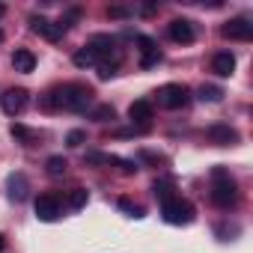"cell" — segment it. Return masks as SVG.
Listing matches in <instances>:
<instances>
[{
    "mask_svg": "<svg viewBox=\"0 0 253 253\" xmlns=\"http://www.w3.org/2000/svg\"><path fill=\"white\" fill-rule=\"evenodd\" d=\"M92 89L86 84H66V86H57L51 89L45 98H42V107L48 110H72V113H84L89 104H92Z\"/></svg>",
    "mask_w": 253,
    "mask_h": 253,
    "instance_id": "cell-1",
    "label": "cell"
},
{
    "mask_svg": "<svg viewBox=\"0 0 253 253\" xmlns=\"http://www.w3.org/2000/svg\"><path fill=\"white\" fill-rule=\"evenodd\" d=\"M211 203L217 209H232L238 203V188H235L232 176L223 167H214L211 170Z\"/></svg>",
    "mask_w": 253,
    "mask_h": 253,
    "instance_id": "cell-2",
    "label": "cell"
},
{
    "mask_svg": "<svg viewBox=\"0 0 253 253\" xmlns=\"http://www.w3.org/2000/svg\"><path fill=\"white\" fill-rule=\"evenodd\" d=\"M155 98H158V107H164V110H179V107H185V104L191 101V89H188L185 84H167V86H161V89L155 92Z\"/></svg>",
    "mask_w": 253,
    "mask_h": 253,
    "instance_id": "cell-3",
    "label": "cell"
},
{
    "mask_svg": "<svg viewBox=\"0 0 253 253\" xmlns=\"http://www.w3.org/2000/svg\"><path fill=\"white\" fill-rule=\"evenodd\" d=\"M161 214H164L167 223H173V226H185V223L194 220V206H191L188 200H182V197H173V200L161 203Z\"/></svg>",
    "mask_w": 253,
    "mask_h": 253,
    "instance_id": "cell-4",
    "label": "cell"
},
{
    "mask_svg": "<svg viewBox=\"0 0 253 253\" xmlns=\"http://www.w3.org/2000/svg\"><path fill=\"white\" fill-rule=\"evenodd\" d=\"M89 51H92V57H95V63L101 66V63H119V51H116V39H110V36H92L89 39V45H86Z\"/></svg>",
    "mask_w": 253,
    "mask_h": 253,
    "instance_id": "cell-5",
    "label": "cell"
},
{
    "mask_svg": "<svg viewBox=\"0 0 253 253\" xmlns=\"http://www.w3.org/2000/svg\"><path fill=\"white\" fill-rule=\"evenodd\" d=\"M27 101H30V95H27V89H21V86L6 89L3 95H0V107H3L6 116H18V113L27 107Z\"/></svg>",
    "mask_w": 253,
    "mask_h": 253,
    "instance_id": "cell-6",
    "label": "cell"
},
{
    "mask_svg": "<svg viewBox=\"0 0 253 253\" xmlns=\"http://www.w3.org/2000/svg\"><path fill=\"white\" fill-rule=\"evenodd\" d=\"M60 214H63V203H60L54 194H42V197L36 200V217H39V220L51 223V220H57Z\"/></svg>",
    "mask_w": 253,
    "mask_h": 253,
    "instance_id": "cell-7",
    "label": "cell"
},
{
    "mask_svg": "<svg viewBox=\"0 0 253 253\" xmlns=\"http://www.w3.org/2000/svg\"><path fill=\"white\" fill-rule=\"evenodd\" d=\"M220 33H223L226 39H232V42H250V39H253V24H250L247 18H232V21L223 24Z\"/></svg>",
    "mask_w": 253,
    "mask_h": 253,
    "instance_id": "cell-8",
    "label": "cell"
},
{
    "mask_svg": "<svg viewBox=\"0 0 253 253\" xmlns=\"http://www.w3.org/2000/svg\"><path fill=\"white\" fill-rule=\"evenodd\" d=\"M167 33H170V39L179 42V45H188V42H194V36H197L194 21H188V18H173V21L167 24Z\"/></svg>",
    "mask_w": 253,
    "mask_h": 253,
    "instance_id": "cell-9",
    "label": "cell"
},
{
    "mask_svg": "<svg viewBox=\"0 0 253 253\" xmlns=\"http://www.w3.org/2000/svg\"><path fill=\"white\" fill-rule=\"evenodd\" d=\"M137 45H140V69H152L161 63V51L152 36H137Z\"/></svg>",
    "mask_w": 253,
    "mask_h": 253,
    "instance_id": "cell-10",
    "label": "cell"
},
{
    "mask_svg": "<svg viewBox=\"0 0 253 253\" xmlns=\"http://www.w3.org/2000/svg\"><path fill=\"white\" fill-rule=\"evenodd\" d=\"M206 137H209L214 146H232V143H238V131L229 128V125H223V122L209 125V128H206Z\"/></svg>",
    "mask_w": 253,
    "mask_h": 253,
    "instance_id": "cell-11",
    "label": "cell"
},
{
    "mask_svg": "<svg viewBox=\"0 0 253 253\" xmlns=\"http://www.w3.org/2000/svg\"><path fill=\"white\" fill-rule=\"evenodd\" d=\"M30 30L39 33V36H45L48 42H60L63 39V27L54 24V21H48V18H42V15H33L30 18Z\"/></svg>",
    "mask_w": 253,
    "mask_h": 253,
    "instance_id": "cell-12",
    "label": "cell"
},
{
    "mask_svg": "<svg viewBox=\"0 0 253 253\" xmlns=\"http://www.w3.org/2000/svg\"><path fill=\"white\" fill-rule=\"evenodd\" d=\"M152 104L146 101V98H140V101H134L131 107H128V119L137 125V128H149V122H152Z\"/></svg>",
    "mask_w": 253,
    "mask_h": 253,
    "instance_id": "cell-13",
    "label": "cell"
},
{
    "mask_svg": "<svg viewBox=\"0 0 253 253\" xmlns=\"http://www.w3.org/2000/svg\"><path fill=\"white\" fill-rule=\"evenodd\" d=\"M211 72H214L217 78H229V75L235 72V57H232V51H217V54L211 57Z\"/></svg>",
    "mask_w": 253,
    "mask_h": 253,
    "instance_id": "cell-14",
    "label": "cell"
},
{
    "mask_svg": "<svg viewBox=\"0 0 253 253\" xmlns=\"http://www.w3.org/2000/svg\"><path fill=\"white\" fill-rule=\"evenodd\" d=\"M27 194H30V182H27V176H24V173H12V176H9V200L24 203Z\"/></svg>",
    "mask_w": 253,
    "mask_h": 253,
    "instance_id": "cell-15",
    "label": "cell"
},
{
    "mask_svg": "<svg viewBox=\"0 0 253 253\" xmlns=\"http://www.w3.org/2000/svg\"><path fill=\"white\" fill-rule=\"evenodd\" d=\"M12 66H15V72H33L36 69V54L33 51H27V48H18L15 54H12Z\"/></svg>",
    "mask_w": 253,
    "mask_h": 253,
    "instance_id": "cell-16",
    "label": "cell"
},
{
    "mask_svg": "<svg viewBox=\"0 0 253 253\" xmlns=\"http://www.w3.org/2000/svg\"><path fill=\"white\" fill-rule=\"evenodd\" d=\"M152 194L161 200V203H167V200H173L176 194H173V182L170 179H158L155 185H152Z\"/></svg>",
    "mask_w": 253,
    "mask_h": 253,
    "instance_id": "cell-17",
    "label": "cell"
},
{
    "mask_svg": "<svg viewBox=\"0 0 253 253\" xmlns=\"http://www.w3.org/2000/svg\"><path fill=\"white\" fill-rule=\"evenodd\" d=\"M72 60H75V66H78V69H89V66H98V63H95V57H92V51H89L86 45H84V48H78Z\"/></svg>",
    "mask_w": 253,
    "mask_h": 253,
    "instance_id": "cell-18",
    "label": "cell"
},
{
    "mask_svg": "<svg viewBox=\"0 0 253 253\" xmlns=\"http://www.w3.org/2000/svg\"><path fill=\"white\" fill-rule=\"evenodd\" d=\"M66 167H69V161H66L63 155H51V158L45 161V170H48V176H63V173H66Z\"/></svg>",
    "mask_w": 253,
    "mask_h": 253,
    "instance_id": "cell-19",
    "label": "cell"
},
{
    "mask_svg": "<svg viewBox=\"0 0 253 253\" xmlns=\"http://www.w3.org/2000/svg\"><path fill=\"white\" fill-rule=\"evenodd\" d=\"M86 200H89L86 191H84V188H75V191H69V200H66V203H69L72 211H81V209L86 206Z\"/></svg>",
    "mask_w": 253,
    "mask_h": 253,
    "instance_id": "cell-20",
    "label": "cell"
},
{
    "mask_svg": "<svg viewBox=\"0 0 253 253\" xmlns=\"http://www.w3.org/2000/svg\"><path fill=\"white\" fill-rule=\"evenodd\" d=\"M12 137H18L24 146H33V143L39 140V134H36V131H30V128H24V125H12Z\"/></svg>",
    "mask_w": 253,
    "mask_h": 253,
    "instance_id": "cell-21",
    "label": "cell"
},
{
    "mask_svg": "<svg viewBox=\"0 0 253 253\" xmlns=\"http://www.w3.org/2000/svg\"><path fill=\"white\" fill-rule=\"evenodd\" d=\"M197 95H200V101H220L223 98V89L220 86H200Z\"/></svg>",
    "mask_w": 253,
    "mask_h": 253,
    "instance_id": "cell-22",
    "label": "cell"
},
{
    "mask_svg": "<svg viewBox=\"0 0 253 253\" xmlns=\"http://www.w3.org/2000/svg\"><path fill=\"white\" fill-rule=\"evenodd\" d=\"M89 116H92L95 122H107V119H113V116H116V110H113L110 104H98V107H95Z\"/></svg>",
    "mask_w": 253,
    "mask_h": 253,
    "instance_id": "cell-23",
    "label": "cell"
},
{
    "mask_svg": "<svg viewBox=\"0 0 253 253\" xmlns=\"http://www.w3.org/2000/svg\"><path fill=\"white\" fill-rule=\"evenodd\" d=\"M119 209H122V211H128L131 217H143V209H140L137 203H131L128 197H122V200H119Z\"/></svg>",
    "mask_w": 253,
    "mask_h": 253,
    "instance_id": "cell-24",
    "label": "cell"
},
{
    "mask_svg": "<svg viewBox=\"0 0 253 253\" xmlns=\"http://www.w3.org/2000/svg\"><path fill=\"white\" fill-rule=\"evenodd\" d=\"M84 140H86V131H84V128H75V131H69V137H66V146H72V149H75V146H81Z\"/></svg>",
    "mask_w": 253,
    "mask_h": 253,
    "instance_id": "cell-25",
    "label": "cell"
},
{
    "mask_svg": "<svg viewBox=\"0 0 253 253\" xmlns=\"http://www.w3.org/2000/svg\"><path fill=\"white\" fill-rule=\"evenodd\" d=\"M116 69H119V63H101V66H98V78H101V81H107V78H113V75H116Z\"/></svg>",
    "mask_w": 253,
    "mask_h": 253,
    "instance_id": "cell-26",
    "label": "cell"
},
{
    "mask_svg": "<svg viewBox=\"0 0 253 253\" xmlns=\"http://www.w3.org/2000/svg\"><path fill=\"white\" fill-rule=\"evenodd\" d=\"M107 15H110V18H128V15H131V9H128V6H110V9H107Z\"/></svg>",
    "mask_w": 253,
    "mask_h": 253,
    "instance_id": "cell-27",
    "label": "cell"
},
{
    "mask_svg": "<svg viewBox=\"0 0 253 253\" xmlns=\"http://www.w3.org/2000/svg\"><path fill=\"white\" fill-rule=\"evenodd\" d=\"M140 158H143V161H152V164L164 161V158H161V155H155V152H140Z\"/></svg>",
    "mask_w": 253,
    "mask_h": 253,
    "instance_id": "cell-28",
    "label": "cell"
},
{
    "mask_svg": "<svg viewBox=\"0 0 253 253\" xmlns=\"http://www.w3.org/2000/svg\"><path fill=\"white\" fill-rule=\"evenodd\" d=\"M140 12H143V15H155V12H158V6H155V3H143V6H140Z\"/></svg>",
    "mask_w": 253,
    "mask_h": 253,
    "instance_id": "cell-29",
    "label": "cell"
},
{
    "mask_svg": "<svg viewBox=\"0 0 253 253\" xmlns=\"http://www.w3.org/2000/svg\"><path fill=\"white\" fill-rule=\"evenodd\" d=\"M3 247H6V241H3V235H0V250H3Z\"/></svg>",
    "mask_w": 253,
    "mask_h": 253,
    "instance_id": "cell-30",
    "label": "cell"
},
{
    "mask_svg": "<svg viewBox=\"0 0 253 253\" xmlns=\"http://www.w3.org/2000/svg\"><path fill=\"white\" fill-rule=\"evenodd\" d=\"M3 12H6V6H3V3H0V18H3Z\"/></svg>",
    "mask_w": 253,
    "mask_h": 253,
    "instance_id": "cell-31",
    "label": "cell"
},
{
    "mask_svg": "<svg viewBox=\"0 0 253 253\" xmlns=\"http://www.w3.org/2000/svg\"><path fill=\"white\" fill-rule=\"evenodd\" d=\"M0 39H3V33H0Z\"/></svg>",
    "mask_w": 253,
    "mask_h": 253,
    "instance_id": "cell-32",
    "label": "cell"
}]
</instances>
